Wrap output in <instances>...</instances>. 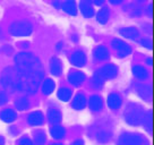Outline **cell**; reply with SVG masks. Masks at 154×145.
<instances>
[{
    "label": "cell",
    "mask_w": 154,
    "mask_h": 145,
    "mask_svg": "<svg viewBox=\"0 0 154 145\" xmlns=\"http://www.w3.org/2000/svg\"><path fill=\"white\" fill-rule=\"evenodd\" d=\"M16 72L17 76L23 81L29 82H40L44 76V69L42 63L29 52H20L15 57Z\"/></svg>",
    "instance_id": "cell-1"
},
{
    "label": "cell",
    "mask_w": 154,
    "mask_h": 145,
    "mask_svg": "<svg viewBox=\"0 0 154 145\" xmlns=\"http://www.w3.org/2000/svg\"><path fill=\"white\" fill-rule=\"evenodd\" d=\"M88 135L97 143H106L111 138V128L104 122H96L90 127Z\"/></svg>",
    "instance_id": "cell-2"
},
{
    "label": "cell",
    "mask_w": 154,
    "mask_h": 145,
    "mask_svg": "<svg viewBox=\"0 0 154 145\" xmlns=\"http://www.w3.org/2000/svg\"><path fill=\"white\" fill-rule=\"evenodd\" d=\"M145 118V111L143 108L136 103H130L125 110L126 121L133 126H138L143 124Z\"/></svg>",
    "instance_id": "cell-3"
},
{
    "label": "cell",
    "mask_w": 154,
    "mask_h": 145,
    "mask_svg": "<svg viewBox=\"0 0 154 145\" xmlns=\"http://www.w3.org/2000/svg\"><path fill=\"white\" fill-rule=\"evenodd\" d=\"M33 32V25L29 20H16L9 26V33L14 36H27Z\"/></svg>",
    "instance_id": "cell-4"
},
{
    "label": "cell",
    "mask_w": 154,
    "mask_h": 145,
    "mask_svg": "<svg viewBox=\"0 0 154 145\" xmlns=\"http://www.w3.org/2000/svg\"><path fill=\"white\" fill-rule=\"evenodd\" d=\"M17 79H18L17 72H15L13 68H7L0 77V83L4 87H14Z\"/></svg>",
    "instance_id": "cell-5"
},
{
    "label": "cell",
    "mask_w": 154,
    "mask_h": 145,
    "mask_svg": "<svg viewBox=\"0 0 154 145\" xmlns=\"http://www.w3.org/2000/svg\"><path fill=\"white\" fill-rule=\"evenodd\" d=\"M112 47L115 49L117 53H118V57H126L131 52V48L128 43H126L125 41H122L120 39H115L112 41Z\"/></svg>",
    "instance_id": "cell-6"
},
{
    "label": "cell",
    "mask_w": 154,
    "mask_h": 145,
    "mask_svg": "<svg viewBox=\"0 0 154 145\" xmlns=\"http://www.w3.org/2000/svg\"><path fill=\"white\" fill-rule=\"evenodd\" d=\"M142 142L143 140L140 135L126 133L120 136V138L118 140V145H142Z\"/></svg>",
    "instance_id": "cell-7"
},
{
    "label": "cell",
    "mask_w": 154,
    "mask_h": 145,
    "mask_svg": "<svg viewBox=\"0 0 154 145\" xmlns=\"http://www.w3.org/2000/svg\"><path fill=\"white\" fill-rule=\"evenodd\" d=\"M99 74L101 75L103 79H112L118 75V67L113 63H108L99 70Z\"/></svg>",
    "instance_id": "cell-8"
},
{
    "label": "cell",
    "mask_w": 154,
    "mask_h": 145,
    "mask_svg": "<svg viewBox=\"0 0 154 145\" xmlns=\"http://www.w3.org/2000/svg\"><path fill=\"white\" fill-rule=\"evenodd\" d=\"M87 61L86 54L82 50H76L70 56V63L76 67H83Z\"/></svg>",
    "instance_id": "cell-9"
},
{
    "label": "cell",
    "mask_w": 154,
    "mask_h": 145,
    "mask_svg": "<svg viewBox=\"0 0 154 145\" xmlns=\"http://www.w3.org/2000/svg\"><path fill=\"white\" fill-rule=\"evenodd\" d=\"M85 78H86L85 74L82 72H78V70H72L68 74V81L75 86H79L85 81Z\"/></svg>",
    "instance_id": "cell-10"
},
{
    "label": "cell",
    "mask_w": 154,
    "mask_h": 145,
    "mask_svg": "<svg viewBox=\"0 0 154 145\" xmlns=\"http://www.w3.org/2000/svg\"><path fill=\"white\" fill-rule=\"evenodd\" d=\"M108 106L112 110H118L122 104V97L118 93H111L108 97Z\"/></svg>",
    "instance_id": "cell-11"
},
{
    "label": "cell",
    "mask_w": 154,
    "mask_h": 145,
    "mask_svg": "<svg viewBox=\"0 0 154 145\" xmlns=\"http://www.w3.org/2000/svg\"><path fill=\"white\" fill-rule=\"evenodd\" d=\"M79 9L83 13V15L87 18H91L95 14V9L93 7V4L90 1H82L79 4Z\"/></svg>",
    "instance_id": "cell-12"
},
{
    "label": "cell",
    "mask_w": 154,
    "mask_h": 145,
    "mask_svg": "<svg viewBox=\"0 0 154 145\" xmlns=\"http://www.w3.org/2000/svg\"><path fill=\"white\" fill-rule=\"evenodd\" d=\"M29 124L31 126H40L44 122L43 113L41 111H34L29 115Z\"/></svg>",
    "instance_id": "cell-13"
},
{
    "label": "cell",
    "mask_w": 154,
    "mask_h": 145,
    "mask_svg": "<svg viewBox=\"0 0 154 145\" xmlns=\"http://www.w3.org/2000/svg\"><path fill=\"white\" fill-rule=\"evenodd\" d=\"M119 34L122 35L124 38H127V39H136L140 35V32L136 27L129 26V27H122L119 29Z\"/></svg>",
    "instance_id": "cell-14"
},
{
    "label": "cell",
    "mask_w": 154,
    "mask_h": 145,
    "mask_svg": "<svg viewBox=\"0 0 154 145\" xmlns=\"http://www.w3.org/2000/svg\"><path fill=\"white\" fill-rule=\"evenodd\" d=\"M93 54H94V58L96 60H106V59L109 58V50L104 47V45H99V47H96L94 49V51H93Z\"/></svg>",
    "instance_id": "cell-15"
},
{
    "label": "cell",
    "mask_w": 154,
    "mask_h": 145,
    "mask_svg": "<svg viewBox=\"0 0 154 145\" xmlns=\"http://www.w3.org/2000/svg\"><path fill=\"white\" fill-rule=\"evenodd\" d=\"M72 106L76 110H82V109H84L86 106V97H85V95L82 94V93L76 94L72 102Z\"/></svg>",
    "instance_id": "cell-16"
},
{
    "label": "cell",
    "mask_w": 154,
    "mask_h": 145,
    "mask_svg": "<svg viewBox=\"0 0 154 145\" xmlns=\"http://www.w3.org/2000/svg\"><path fill=\"white\" fill-rule=\"evenodd\" d=\"M50 70L52 72L54 76H60L63 74V65H61V61L58 58L53 57L51 60H50Z\"/></svg>",
    "instance_id": "cell-17"
},
{
    "label": "cell",
    "mask_w": 154,
    "mask_h": 145,
    "mask_svg": "<svg viewBox=\"0 0 154 145\" xmlns=\"http://www.w3.org/2000/svg\"><path fill=\"white\" fill-rule=\"evenodd\" d=\"M103 106V99L100 95H92L90 99V109L92 111H99Z\"/></svg>",
    "instance_id": "cell-18"
},
{
    "label": "cell",
    "mask_w": 154,
    "mask_h": 145,
    "mask_svg": "<svg viewBox=\"0 0 154 145\" xmlns=\"http://www.w3.org/2000/svg\"><path fill=\"white\" fill-rule=\"evenodd\" d=\"M16 118H17V115L13 109H5L0 112V119L5 122H11Z\"/></svg>",
    "instance_id": "cell-19"
},
{
    "label": "cell",
    "mask_w": 154,
    "mask_h": 145,
    "mask_svg": "<svg viewBox=\"0 0 154 145\" xmlns=\"http://www.w3.org/2000/svg\"><path fill=\"white\" fill-rule=\"evenodd\" d=\"M133 74H134L135 77L138 78V79H145V78L149 77L147 69L144 66H140V65H137V66L133 67Z\"/></svg>",
    "instance_id": "cell-20"
},
{
    "label": "cell",
    "mask_w": 154,
    "mask_h": 145,
    "mask_svg": "<svg viewBox=\"0 0 154 145\" xmlns=\"http://www.w3.org/2000/svg\"><path fill=\"white\" fill-rule=\"evenodd\" d=\"M48 119L52 124H59L61 119H63V115L61 112L57 110V109H49L48 111Z\"/></svg>",
    "instance_id": "cell-21"
},
{
    "label": "cell",
    "mask_w": 154,
    "mask_h": 145,
    "mask_svg": "<svg viewBox=\"0 0 154 145\" xmlns=\"http://www.w3.org/2000/svg\"><path fill=\"white\" fill-rule=\"evenodd\" d=\"M54 87H56V83L53 79L51 78H47L43 82V85H42V92L45 95H49L54 91Z\"/></svg>",
    "instance_id": "cell-22"
},
{
    "label": "cell",
    "mask_w": 154,
    "mask_h": 145,
    "mask_svg": "<svg viewBox=\"0 0 154 145\" xmlns=\"http://www.w3.org/2000/svg\"><path fill=\"white\" fill-rule=\"evenodd\" d=\"M109 17H110V10L109 8H101V9L99 10V13L96 15V20L99 23H101V24H106L108 20H109Z\"/></svg>",
    "instance_id": "cell-23"
},
{
    "label": "cell",
    "mask_w": 154,
    "mask_h": 145,
    "mask_svg": "<svg viewBox=\"0 0 154 145\" xmlns=\"http://www.w3.org/2000/svg\"><path fill=\"white\" fill-rule=\"evenodd\" d=\"M61 7L67 14L72 15V16H75L77 14V6L75 1H66V2H63Z\"/></svg>",
    "instance_id": "cell-24"
},
{
    "label": "cell",
    "mask_w": 154,
    "mask_h": 145,
    "mask_svg": "<svg viewBox=\"0 0 154 145\" xmlns=\"http://www.w3.org/2000/svg\"><path fill=\"white\" fill-rule=\"evenodd\" d=\"M50 134L52 136L53 138H56V140H61L65 134H66V131H65V128H63L61 126H53L52 128L50 129Z\"/></svg>",
    "instance_id": "cell-25"
},
{
    "label": "cell",
    "mask_w": 154,
    "mask_h": 145,
    "mask_svg": "<svg viewBox=\"0 0 154 145\" xmlns=\"http://www.w3.org/2000/svg\"><path fill=\"white\" fill-rule=\"evenodd\" d=\"M57 95L61 101H68L72 97V90L68 88V87H61V88L58 90Z\"/></svg>",
    "instance_id": "cell-26"
},
{
    "label": "cell",
    "mask_w": 154,
    "mask_h": 145,
    "mask_svg": "<svg viewBox=\"0 0 154 145\" xmlns=\"http://www.w3.org/2000/svg\"><path fill=\"white\" fill-rule=\"evenodd\" d=\"M92 84H93L96 88H100V87H102L103 84H104V79H103V77H102L97 72H94V75L92 76Z\"/></svg>",
    "instance_id": "cell-27"
},
{
    "label": "cell",
    "mask_w": 154,
    "mask_h": 145,
    "mask_svg": "<svg viewBox=\"0 0 154 145\" xmlns=\"http://www.w3.org/2000/svg\"><path fill=\"white\" fill-rule=\"evenodd\" d=\"M15 106H16L17 110H26L27 106H29V100L25 97H19V99H17L16 102H15Z\"/></svg>",
    "instance_id": "cell-28"
},
{
    "label": "cell",
    "mask_w": 154,
    "mask_h": 145,
    "mask_svg": "<svg viewBox=\"0 0 154 145\" xmlns=\"http://www.w3.org/2000/svg\"><path fill=\"white\" fill-rule=\"evenodd\" d=\"M34 142L36 145H44L45 143V135L41 131H38L35 134V138H34Z\"/></svg>",
    "instance_id": "cell-29"
},
{
    "label": "cell",
    "mask_w": 154,
    "mask_h": 145,
    "mask_svg": "<svg viewBox=\"0 0 154 145\" xmlns=\"http://www.w3.org/2000/svg\"><path fill=\"white\" fill-rule=\"evenodd\" d=\"M8 102V95L7 93L4 92V91H0V106H4Z\"/></svg>",
    "instance_id": "cell-30"
},
{
    "label": "cell",
    "mask_w": 154,
    "mask_h": 145,
    "mask_svg": "<svg viewBox=\"0 0 154 145\" xmlns=\"http://www.w3.org/2000/svg\"><path fill=\"white\" fill-rule=\"evenodd\" d=\"M18 145H33V142L27 137H23L18 140Z\"/></svg>",
    "instance_id": "cell-31"
},
{
    "label": "cell",
    "mask_w": 154,
    "mask_h": 145,
    "mask_svg": "<svg viewBox=\"0 0 154 145\" xmlns=\"http://www.w3.org/2000/svg\"><path fill=\"white\" fill-rule=\"evenodd\" d=\"M140 43L142 44V45H144L145 48H151V45H152V43H151V41H149V39H142L140 41Z\"/></svg>",
    "instance_id": "cell-32"
},
{
    "label": "cell",
    "mask_w": 154,
    "mask_h": 145,
    "mask_svg": "<svg viewBox=\"0 0 154 145\" xmlns=\"http://www.w3.org/2000/svg\"><path fill=\"white\" fill-rule=\"evenodd\" d=\"M72 145H84V140H83L82 138H78V140H75Z\"/></svg>",
    "instance_id": "cell-33"
},
{
    "label": "cell",
    "mask_w": 154,
    "mask_h": 145,
    "mask_svg": "<svg viewBox=\"0 0 154 145\" xmlns=\"http://www.w3.org/2000/svg\"><path fill=\"white\" fill-rule=\"evenodd\" d=\"M5 137H2V136H0V145H5Z\"/></svg>",
    "instance_id": "cell-34"
},
{
    "label": "cell",
    "mask_w": 154,
    "mask_h": 145,
    "mask_svg": "<svg viewBox=\"0 0 154 145\" xmlns=\"http://www.w3.org/2000/svg\"><path fill=\"white\" fill-rule=\"evenodd\" d=\"M94 4H95V5H101L102 1L101 0H97V1H94Z\"/></svg>",
    "instance_id": "cell-35"
},
{
    "label": "cell",
    "mask_w": 154,
    "mask_h": 145,
    "mask_svg": "<svg viewBox=\"0 0 154 145\" xmlns=\"http://www.w3.org/2000/svg\"><path fill=\"white\" fill-rule=\"evenodd\" d=\"M51 145H61V144H51Z\"/></svg>",
    "instance_id": "cell-36"
}]
</instances>
